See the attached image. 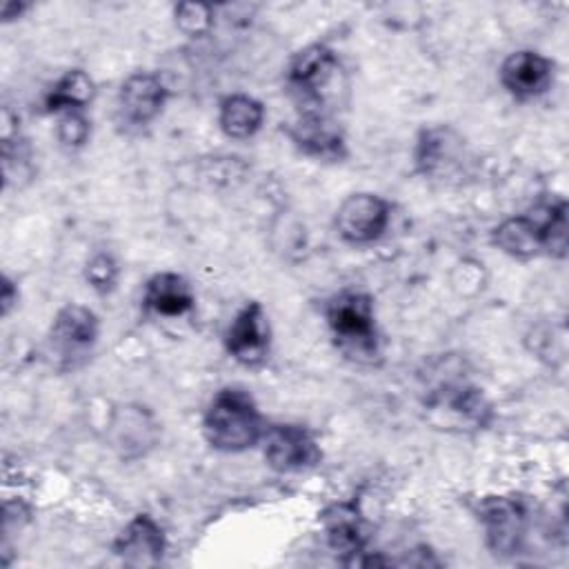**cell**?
<instances>
[{
    "mask_svg": "<svg viewBox=\"0 0 569 569\" xmlns=\"http://www.w3.org/2000/svg\"><path fill=\"white\" fill-rule=\"evenodd\" d=\"M264 427L253 396L240 387H222L216 391L202 416L207 445L222 453H242L260 445Z\"/></svg>",
    "mask_w": 569,
    "mask_h": 569,
    "instance_id": "1",
    "label": "cell"
},
{
    "mask_svg": "<svg viewBox=\"0 0 569 569\" xmlns=\"http://www.w3.org/2000/svg\"><path fill=\"white\" fill-rule=\"evenodd\" d=\"M331 338L342 356L356 362H373L380 353L373 298L365 291L345 289L336 293L325 309Z\"/></svg>",
    "mask_w": 569,
    "mask_h": 569,
    "instance_id": "2",
    "label": "cell"
},
{
    "mask_svg": "<svg viewBox=\"0 0 569 569\" xmlns=\"http://www.w3.org/2000/svg\"><path fill=\"white\" fill-rule=\"evenodd\" d=\"M100 336L98 316L78 302L60 307L51 320L44 340V356L58 371H76L84 367Z\"/></svg>",
    "mask_w": 569,
    "mask_h": 569,
    "instance_id": "3",
    "label": "cell"
},
{
    "mask_svg": "<svg viewBox=\"0 0 569 569\" xmlns=\"http://www.w3.org/2000/svg\"><path fill=\"white\" fill-rule=\"evenodd\" d=\"M413 169L433 182H462L469 176L471 156L467 140L449 124H431L418 131L413 142Z\"/></svg>",
    "mask_w": 569,
    "mask_h": 569,
    "instance_id": "4",
    "label": "cell"
},
{
    "mask_svg": "<svg viewBox=\"0 0 569 569\" xmlns=\"http://www.w3.org/2000/svg\"><path fill=\"white\" fill-rule=\"evenodd\" d=\"M336 73V51L325 42H311L291 56L284 84L300 111H325V98Z\"/></svg>",
    "mask_w": 569,
    "mask_h": 569,
    "instance_id": "5",
    "label": "cell"
},
{
    "mask_svg": "<svg viewBox=\"0 0 569 569\" xmlns=\"http://www.w3.org/2000/svg\"><path fill=\"white\" fill-rule=\"evenodd\" d=\"M476 518L485 533V545L493 556H516L527 538L529 516L520 500L509 496H485L476 505Z\"/></svg>",
    "mask_w": 569,
    "mask_h": 569,
    "instance_id": "6",
    "label": "cell"
},
{
    "mask_svg": "<svg viewBox=\"0 0 569 569\" xmlns=\"http://www.w3.org/2000/svg\"><path fill=\"white\" fill-rule=\"evenodd\" d=\"M391 222V204L371 191L347 196L333 216L338 238L351 247L378 242Z\"/></svg>",
    "mask_w": 569,
    "mask_h": 569,
    "instance_id": "7",
    "label": "cell"
},
{
    "mask_svg": "<svg viewBox=\"0 0 569 569\" xmlns=\"http://www.w3.org/2000/svg\"><path fill=\"white\" fill-rule=\"evenodd\" d=\"M262 456L273 471H305L320 462L322 451L313 433L296 422H273L262 433Z\"/></svg>",
    "mask_w": 569,
    "mask_h": 569,
    "instance_id": "8",
    "label": "cell"
},
{
    "mask_svg": "<svg viewBox=\"0 0 569 569\" xmlns=\"http://www.w3.org/2000/svg\"><path fill=\"white\" fill-rule=\"evenodd\" d=\"M271 327L258 300L244 302L224 331V351L242 367H258L267 360Z\"/></svg>",
    "mask_w": 569,
    "mask_h": 569,
    "instance_id": "9",
    "label": "cell"
},
{
    "mask_svg": "<svg viewBox=\"0 0 569 569\" xmlns=\"http://www.w3.org/2000/svg\"><path fill=\"white\" fill-rule=\"evenodd\" d=\"M287 136L302 156L313 160L342 162L349 156L345 131L327 111H300L287 127Z\"/></svg>",
    "mask_w": 569,
    "mask_h": 569,
    "instance_id": "10",
    "label": "cell"
},
{
    "mask_svg": "<svg viewBox=\"0 0 569 569\" xmlns=\"http://www.w3.org/2000/svg\"><path fill=\"white\" fill-rule=\"evenodd\" d=\"M107 436L113 451L129 462L144 458L158 445L160 427L147 407L127 402L111 411Z\"/></svg>",
    "mask_w": 569,
    "mask_h": 569,
    "instance_id": "11",
    "label": "cell"
},
{
    "mask_svg": "<svg viewBox=\"0 0 569 569\" xmlns=\"http://www.w3.org/2000/svg\"><path fill=\"white\" fill-rule=\"evenodd\" d=\"M553 60L533 49L509 53L498 71L502 89L518 102H529L545 96L553 84Z\"/></svg>",
    "mask_w": 569,
    "mask_h": 569,
    "instance_id": "12",
    "label": "cell"
},
{
    "mask_svg": "<svg viewBox=\"0 0 569 569\" xmlns=\"http://www.w3.org/2000/svg\"><path fill=\"white\" fill-rule=\"evenodd\" d=\"M169 100V89L158 73L136 71L124 78L118 89V113L120 120L129 127H147L151 124L164 109Z\"/></svg>",
    "mask_w": 569,
    "mask_h": 569,
    "instance_id": "13",
    "label": "cell"
},
{
    "mask_svg": "<svg viewBox=\"0 0 569 569\" xmlns=\"http://www.w3.org/2000/svg\"><path fill=\"white\" fill-rule=\"evenodd\" d=\"M327 547L340 556L345 565H358L367 553V527L353 502H333L320 513Z\"/></svg>",
    "mask_w": 569,
    "mask_h": 569,
    "instance_id": "14",
    "label": "cell"
},
{
    "mask_svg": "<svg viewBox=\"0 0 569 569\" xmlns=\"http://www.w3.org/2000/svg\"><path fill=\"white\" fill-rule=\"evenodd\" d=\"M111 549L129 567H153L167 551V538L153 516L136 513L116 536Z\"/></svg>",
    "mask_w": 569,
    "mask_h": 569,
    "instance_id": "15",
    "label": "cell"
},
{
    "mask_svg": "<svg viewBox=\"0 0 569 569\" xmlns=\"http://www.w3.org/2000/svg\"><path fill=\"white\" fill-rule=\"evenodd\" d=\"M491 244L513 260H531L545 253V238L538 211L509 216L491 229Z\"/></svg>",
    "mask_w": 569,
    "mask_h": 569,
    "instance_id": "16",
    "label": "cell"
},
{
    "mask_svg": "<svg viewBox=\"0 0 569 569\" xmlns=\"http://www.w3.org/2000/svg\"><path fill=\"white\" fill-rule=\"evenodd\" d=\"M142 305L160 318H180L196 307V293L182 273L158 271L144 282Z\"/></svg>",
    "mask_w": 569,
    "mask_h": 569,
    "instance_id": "17",
    "label": "cell"
},
{
    "mask_svg": "<svg viewBox=\"0 0 569 569\" xmlns=\"http://www.w3.org/2000/svg\"><path fill=\"white\" fill-rule=\"evenodd\" d=\"M264 124V104L249 93H229L218 104V127L231 140H249Z\"/></svg>",
    "mask_w": 569,
    "mask_h": 569,
    "instance_id": "18",
    "label": "cell"
},
{
    "mask_svg": "<svg viewBox=\"0 0 569 569\" xmlns=\"http://www.w3.org/2000/svg\"><path fill=\"white\" fill-rule=\"evenodd\" d=\"M96 98V84L82 69L64 71L44 93V111L60 116L64 111H84Z\"/></svg>",
    "mask_w": 569,
    "mask_h": 569,
    "instance_id": "19",
    "label": "cell"
},
{
    "mask_svg": "<svg viewBox=\"0 0 569 569\" xmlns=\"http://www.w3.org/2000/svg\"><path fill=\"white\" fill-rule=\"evenodd\" d=\"M540 224H542V238H545V256L551 258H565L569 247V222H567V202L553 200L536 207Z\"/></svg>",
    "mask_w": 569,
    "mask_h": 569,
    "instance_id": "20",
    "label": "cell"
},
{
    "mask_svg": "<svg viewBox=\"0 0 569 569\" xmlns=\"http://www.w3.org/2000/svg\"><path fill=\"white\" fill-rule=\"evenodd\" d=\"M216 9L207 2H180L173 7V22L176 27L189 36V38H200L209 33L213 27Z\"/></svg>",
    "mask_w": 569,
    "mask_h": 569,
    "instance_id": "21",
    "label": "cell"
},
{
    "mask_svg": "<svg viewBox=\"0 0 569 569\" xmlns=\"http://www.w3.org/2000/svg\"><path fill=\"white\" fill-rule=\"evenodd\" d=\"M118 278H120V267L111 253L98 251L89 258L84 267V280L96 293L100 296L111 293L118 287Z\"/></svg>",
    "mask_w": 569,
    "mask_h": 569,
    "instance_id": "22",
    "label": "cell"
},
{
    "mask_svg": "<svg viewBox=\"0 0 569 569\" xmlns=\"http://www.w3.org/2000/svg\"><path fill=\"white\" fill-rule=\"evenodd\" d=\"M91 122L84 111H64L56 122V138L64 149H80L89 142Z\"/></svg>",
    "mask_w": 569,
    "mask_h": 569,
    "instance_id": "23",
    "label": "cell"
},
{
    "mask_svg": "<svg viewBox=\"0 0 569 569\" xmlns=\"http://www.w3.org/2000/svg\"><path fill=\"white\" fill-rule=\"evenodd\" d=\"M18 296H20L18 293V284L9 276H2V282H0V309H2L4 318L18 305Z\"/></svg>",
    "mask_w": 569,
    "mask_h": 569,
    "instance_id": "24",
    "label": "cell"
},
{
    "mask_svg": "<svg viewBox=\"0 0 569 569\" xmlns=\"http://www.w3.org/2000/svg\"><path fill=\"white\" fill-rule=\"evenodd\" d=\"M27 9H29V4H24V2L7 0V2H2V7H0V18H2V22H11V20L20 18Z\"/></svg>",
    "mask_w": 569,
    "mask_h": 569,
    "instance_id": "25",
    "label": "cell"
}]
</instances>
